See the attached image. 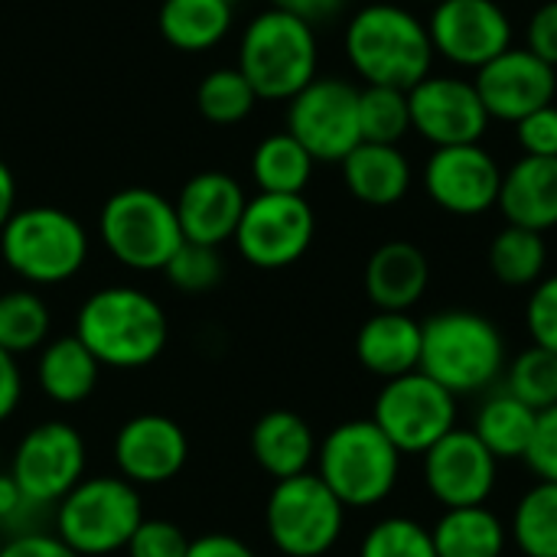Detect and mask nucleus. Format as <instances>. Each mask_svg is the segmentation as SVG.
<instances>
[{"instance_id":"f257e3e1","label":"nucleus","mask_w":557,"mask_h":557,"mask_svg":"<svg viewBox=\"0 0 557 557\" xmlns=\"http://www.w3.org/2000/svg\"><path fill=\"white\" fill-rule=\"evenodd\" d=\"M75 336L108 369H144L170 339L163 307L137 287H101L75 313Z\"/></svg>"},{"instance_id":"f03ea898","label":"nucleus","mask_w":557,"mask_h":557,"mask_svg":"<svg viewBox=\"0 0 557 557\" xmlns=\"http://www.w3.org/2000/svg\"><path fill=\"white\" fill-rule=\"evenodd\" d=\"M450 395H480L506 375L499 326L473 310H444L421 323V366Z\"/></svg>"},{"instance_id":"7ed1b4c3","label":"nucleus","mask_w":557,"mask_h":557,"mask_svg":"<svg viewBox=\"0 0 557 557\" xmlns=\"http://www.w3.org/2000/svg\"><path fill=\"white\" fill-rule=\"evenodd\" d=\"M346 55L369 85L408 91L431 75L434 46L428 26L405 7L369 3L346 29Z\"/></svg>"},{"instance_id":"20e7f679","label":"nucleus","mask_w":557,"mask_h":557,"mask_svg":"<svg viewBox=\"0 0 557 557\" xmlns=\"http://www.w3.org/2000/svg\"><path fill=\"white\" fill-rule=\"evenodd\" d=\"M317 476L346 509H372L395 493L401 454L372 418L343 421L317 447Z\"/></svg>"},{"instance_id":"39448f33","label":"nucleus","mask_w":557,"mask_h":557,"mask_svg":"<svg viewBox=\"0 0 557 557\" xmlns=\"http://www.w3.org/2000/svg\"><path fill=\"white\" fill-rule=\"evenodd\" d=\"M140 522V493L121 476H85L52 509V535L62 539L78 557L124 552Z\"/></svg>"},{"instance_id":"423d86ee","label":"nucleus","mask_w":557,"mask_h":557,"mask_svg":"<svg viewBox=\"0 0 557 557\" xmlns=\"http://www.w3.org/2000/svg\"><path fill=\"white\" fill-rule=\"evenodd\" d=\"M238 69L258 98L290 101L317 78L313 26L274 7L258 13L242 36Z\"/></svg>"},{"instance_id":"0eeeda50","label":"nucleus","mask_w":557,"mask_h":557,"mask_svg":"<svg viewBox=\"0 0 557 557\" xmlns=\"http://www.w3.org/2000/svg\"><path fill=\"white\" fill-rule=\"evenodd\" d=\"M7 268L26 284H65L88 258V235L75 215L55 206L16 209L0 232Z\"/></svg>"},{"instance_id":"6e6552de","label":"nucleus","mask_w":557,"mask_h":557,"mask_svg":"<svg viewBox=\"0 0 557 557\" xmlns=\"http://www.w3.org/2000/svg\"><path fill=\"white\" fill-rule=\"evenodd\" d=\"M98 228L111 258L131 271H163L183 245L173 202L144 186L114 193L101 209Z\"/></svg>"},{"instance_id":"1a4fd4ad","label":"nucleus","mask_w":557,"mask_h":557,"mask_svg":"<svg viewBox=\"0 0 557 557\" xmlns=\"http://www.w3.org/2000/svg\"><path fill=\"white\" fill-rule=\"evenodd\" d=\"M343 525L346 506L317 473L277 480L264 506L268 539L284 557L330 555L343 535Z\"/></svg>"},{"instance_id":"9d476101","label":"nucleus","mask_w":557,"mask_h":557,"mask_svg":"<svg viewBox=\"0 0 557 557\" xmlns=\"http://www.w3.org/2000/svg\"><path fill=\"white\" fill-rule=\"evenodd\" d=\"M372 421L398 447L401 457L428 454L444 434L457 428V395H450L424 372H408L388 379L379 388Z\"/></svg>"},{"instance_id":"9b49d317","label":"nucleus","mask_w":557,"mask_h":557,"mask_svg":"<svg viewBox=\"0 0 557 557\" xmlns=\"http://www.w3.org/2000/svg\"><path fill=\"white\" fill-rule=\"evenodd\" d=\"M85 463L82 434L69 421H42L20 437L7 473L33 503L55 509L85 480Z\"/></svg>"},{"instance_id":"f8f14e48","label":"nucleus","mask_w":557,"mask_h":557,"mask_svg":"<svg viewBox=\"0 0 557 557\" xmlns=\"http://www.w3.org/2000/svg\"><path fill=\"white\" fill-rule=\"evenodd\" d=\"M317 215L304 196L258 193L245 202L242 222L235 228V245L242 258L261 271H281L307 255L313 245Z\"/></svg>"},{"instance_id":"ddd939ff","label":"nucleus","mask_w":557,"mask_h":557,"mask_svg":"<svg viewBox=\"0 0 557 557\" xmlns=\"http://www.w3.org/2000/svg\"><path fill=\"white\" fill-rule=\"evenodd\" d=\"M287 134L304 144L313 160L343 163L359 144V88L343 78H313L290 98Z\"/></svg>"},{"instance_id":"4468645a","label":"nucleus","mask_w":557,"mask_h":557,"mask_svg":"<svg viewBox=\"0 0 557 557\" xmlns=\"http://www.w3.org/2000/svg\"><path fill=\"white\" fill-rule=\"evenodd\" d=\"M424 457V486L444 509L486 506L496 480L499 460L486 450V444L470 428H454L444 434Z\"/></svg>"},{"instance_id":"2eb2a0df","label":"nucleus","mask_w":557,"mask_h":557,"mask_svg":"<svg viewBox=\"0 0 557 557\" xmlns=\"http://www.w3.org/2000/svg\"><path fill=\"white\" fill-rule=\"evenodd\" d=\"M411 127L437 147L480 144L490 127V111L473 82L450 75H428L408 88Z\"/></svg>"},{"instance_id":"dca6fc26","label":"nucleus","mask_w":557,"mask_h":557,"mask_svg":"<svg viewBox=\"0 0 557 557\" xmlns=\"http://www.w3.org/2000/svg\"><path fill=\"white\" fill-rule=\"evenodd\" d=\"M428 33L431 46L463 69H483L512 42V23L496 0H441Z\"/></svg>"},{"instance_id":"f3484780","label":"nucleus","mask_w":557,"mask_h":557,"mask_svg":"<svg viewBox=\"0 0 557 557\" xmlns=\"http://www.w3.org/2000/svg\"><path fill=\"white\" fill-rule=\"evenodd\" d=\"M503 170L480 144L437 147L424 166L428 196L450 215H483L499 202Z\"/></svg>"},{"instance_id":"a211bd4d","label":"nucleus","mask_w":557,"mask_h":557,"mask_svg":"<svg viewBox=\"0 0 557 557\" xmlns=\"http://www.w3.org/2000/svg\"><path fill=\"white\" fill-rule=\"evenodd\" d=\"M186 460V431L166 414H137L114 434L117 476L131 486H163L183 473Z\"/></svg>"},{"instance_id":"6ab92c4d","label":"nucleus","mask_w":557,"mask_h":557,"mask_svg":"<svg viewBox=\"0 0 557 557\" xmlns=\"http://www.w3.org/2000/svg\"><path fill=\"white\" fill-rule=\"evenodd\" d=\"M476 91L490 117L522 121L532 111L555 101V65L539 59L532 49H506L483 69H476Z\"/></svg>"},{"instance_id":"aec40b11","label":"nucleus","mask_w":557,"mask_h":557,"mask_svg":"<svg viewBox=\"0 0 557 557\" xmlns=\"http://www.w3.org/2000/svg\"><path fill=\"white\" fill-rule=\"evenodd\" d=\"M245 202L248 199H245L242 186L228 173L206 170V173H196L193 180H186L173 209H176L186 242L219 248L228 238H235Z\"/></svg>"},{"instance_id":"412c9836","label":"nucleus","mask_w":557,"mask_h":557,"mask_svg":"<svg viewBox=\"0 0 557 557\" xmlns=\"http://www.w3.org/2000/svg\"><path fill=\"white\" fill-rule=\"evenodd\" d=\"M431 284L428 255L411 242H385L366 264V297L375 310L408 313Z\"/></svg>"},{"instance_id":"4be33fe9","label":"nucleus","mask_w":557,"mask_h":557,"mask_svg":"<svg viewBox=\"0 0 557 557\" xmlns=\"http://www.w3.org/2000/svg\"><path fill=\"white\" fill-rule=\"evenodd\" d=\"M356 359L382 382L418 372L421 366V323L411 313L375 310L356 333Z\"/></svg>"},{"instance_id":"5701e85b","label":"nucleus","mask_w":557,"mask_h":557,"mask_svg":"<svg viewBox=\"0 0 557 557\" xmlns=\"http://www.w3.org/2000/svg\"><path fill=\"white\" fill-rule=\"evenodd\" d=\"M509 225L548 232L557 225V157H522L503 173L499 202Z\"/></svg>"},{"instance_id":"b1692460","label":"nucleus","mask_w":557,"mask_h":557,"mask_svg":"<svg viewBox=\"0 0 557 557\" xmlns=\"http://www.w3.org/2000/svg\"><path fill=\"white\" fill-rule=\"evenodd\" d=\"M317 447L313 428L297 411H268L251 428V457L274 480L310 473L317 463Z\"/></svg>"},{"instance_id":"393cba45","label":"nucleus","mask_w":557,"mask_h":557,"mask_svg":"<svg viewBox=\"0 0 557 557\" xmlns=\"http://www.w3.org/2000/svg\"><path fill=\"white\" fill-rule=\"evenodd\" d=\"M98 375H101V362L85 349V343L75 333L49 339L39 349L36 382L52 405L72 408L88 401L91 392L98 388Z\"/></svg>"},{"instance_id":"a878e982","label":"nucleus","mask_w":557,"mask_h":557,"mask_svg":"<svg viewBox=\"0 0 557 557\" xmlns=\"http://www.w3.org/2000/svg\"><path fill=\"white\" fill-rule=\"evenodd\" d=\"M349 193L366 206H395L411 189V163L398 144H359L343 160Z\"/></svg>"},{"instance_id":"bb28decb","label":"nucleus","mask_w":557,"mask_h":557,"mask_svg":"<svg viewBox=\"0 0 557 557\" xmlns=\"http://www.w3.org/2000/svg\"><path fill=\"white\" fill-rule=\"evenodd\" d=\"M437 557H503L509 532L503 519L486 506L444 509L431 529Z\"/></svg>"},{"instance_id":"cd10ccee","label":"nucleus","mask_w":557,"mask_h":557,"mask_svg":"<svg viewBox=\"0 0 557 557\" xmlns=\"http://www.w3.org/2000/svg\"><path fill=\"white\" fill-rule=\"evenodd\" d=\"M535 424L539 411H532L509 392H496L480 405L470 431L486 444L496 460H525L535 437Z\"/></svg>"},{"instance_id":"c85d7f7f","label":"nucleus","mask_w":557,"mask_h":557,"mask_svg":"<svg viewBox=\"0 0 557 557\" xmlns=\"http://www.w3.org/2000/svg\"><path fill=\"white\" fill-rule=\"evenodd\" d=\"M157 26L173 49L202 52L212 49L232 26L228 0H163Z\"/></svg>"},{"instance_id":"c756f323","label":"nucleus","mask_w":557,"mask_h":557,"mask_svg":"<svg viewBox=\"0 0 557 557\" xmlns=\"http://www.w3.org/2000/svg\"><path fill=\"white\" fill-rule=\"evenodd\" d=\"M313 157L304 150L297 137L271 134L255 147L251 157V176L261 186V193H284V196H304L310 173H313Z\"/></svg>"},{"instance_id":"7c9ffc66","label":"nucleus","mask_w":557,"mask_h":557,"mask_svg":"<svg viewBox=\"0 0 557 557\" xmlns=\"http://www.w3.org/2000/svg\"><path fill=\"white\" fill-rule=\"evenodd\" d=\"M490 268L506 287H535L548 268V245L542 232L506 225L490 245Z\"/></svg>"},{"instance_id":"2f4dec72","label":"nucleus","mask_w":557,"mask_h":557,"mask_svg":"<svg viewBox=\"0 0 557 557\" xmlns=\"http://www.w3.org/2000/svg\"><path fill=\"white\" fill-rule=\"evenodd\" d=\"M509 539L522 557H557V483H535L512 512Z\"/></svg>"},{"instance_id":"473e14b6","label":"nucleus","mask_w":557,"mask_h":557,"mask_svg":"<svg viewBox=\"0 0 557 557\" xmlns=\"http://www.w3.org/2000/svg\"><path fill=\"white\" fill-rule=\"evenodd\" d=\"M52 313L36 290H7L0 294V349L10 356L36 352L49 343Z\"/></svg>"},{"instance_id":"72a5a7b5","label":"nucleus","mask_w":557,"mask_h":557,"mask_svg":"<svg viewBox=\"0 0 557 557\" xmlns=\"http://www.w3.org/2000/svg\"><path fill=\"white\" fill-rule=\"evenodd\" d=\"M408 131V91L388 85H369L359 91V134L366 144H398Z\"/></svg>"},{"instance_id":"f704fd0d","label":"nucleus","mask_w":557,"mask_h":557,"mask_svg":"<svg viewBox=\"0 0 557 557\" xmlns=\"http://www.w3.org/2000/svg\"><path fill=\"white\" fill-rule=\"evenodd\" d=\"M506 392L516 395L519 401H525L532 411H548L557 405V356L542 349V346H529L522 349L509 366H506Z\"/></svg>"},{"instance_id":"c9c22d12","label":"nucleus","mask_w":557,"mask_h":557,"mask_svg":"<svg viewBox=\"0 0 557 557\" xmlns=\"http://www.w3.org/2000/svg\"><path fill=\"white\" fill-rule=\"evenodd\" d=\"M258 95L242 69H215L196 88V108L212 124H238L251 114Z\"/></svg>"},{"instance_id":"e433bc0d","label":"nucleus","mask_w":557,"mask_h":557,"mask_svg":"<svg viewBox=\"0 0 557 557\" xmlns=\"http://www.w3.org/2000/svg\"><path fill=\"white\" fill-rule=\"evenodd\" d=\"M359 557H437V552L431 529L405 516H388L366 532Z\"/></svg>"},{"instance_id":"4c0bfd02","label":"nucleus","mask_w":557,"mask_h":557,"mask_svg":"<svg viewBox=\"0 0 557 557\" xmlns=\"http://www.w3.org/2000/svg\"><path fill=\"white\" fill-rule=\"evenodd\" d=\"M166 281L183 290V294H206L212 290L222 274H225V264H222V255L219 248H209V245H196V242H186L173 251V258L166 261L163 268Z\"/></svg>"},{"instance_id":"58836bf2","label":"nucleus","mask_w":557,"mask_h":557,"mask_svg":"<svg viewBox=\"0 0 557 557\" xmlns=\"http://www.w3.org/2000/svg\"><path fill=\"white\" fill-rule=\"evenodd\" d=\"M46 516L52 519V509L33 503L20 486L16 480L0 470V529L7 539H16V535H29V532H46L42 522Z\"/></svg>"},{"instance_id":"ea45409f","label":"nucleus","mask_w":557,"mask_h":557,"mask_svg":"<svg viewBox=\"0 0 557 557\" xmlns=\"http://www.w3.org/2000/svg\"><path fill=\"white\" fill-rule=\"evenodd\" d=\"M189 542L193 539H186V532L176 522L144 519L124 552H127V557H186L189 555Z\"/></svg>"},{"instance_id":"a19ab883","label":"nucleus","mask_w":557,"mask_h":557,"mask_svg":"<svg viewBox=\"0 0 557 557\" xmlns=\"http://www.w3.org/2000/svg\"><path fill=\"white\" fill-rule=\"evenodd\" d=\"M525 330L535 346L557 356V274L542 277L525 304Z\"/></svg>"},{"instance_id":"79ce46f5","label":"nucleus","mask_w":557,"mask_h":557,"mask_svg":"<svg viewBox=\"0 0 557 557\" xmlns=\"http://www.w3.org/2000/svg\"><path fill=\"white\" fill-rule=\"evenodd\" d=\"M525 463L542 483H557V405L539 414L532 447L525 454Z\"/></svg>"},{"instance_id":"37998d69","label":"nucleus","mask_w":557,"mask_h":557,"mask_svg":"<svg viewBox=\"0 0 557 557\" xmlns=\"http://www.w3.org/2000/svg\"><path fill=\"white\" fill-rule=\"evenodd\" d=\"M519 144L529 157H557V108L545 104L519 121Z\"/></svg>"},{"instance_id":"c03bdc74","label":"nucleus","mask_w":557,"mask_h":557,"mask_svg":"<svg viewBox=\"0 0 557 557\" xmlns=\"http://www.w3.org/2000/svg\"><path fill=\"white\" fill-rule=\"evenodd\" d=\"M529 49L545 59L548 65H557V0L542 3L529 20Z\"/></svg>"},{"instance_id":"a18cd8bd","label":"nucleus","mask_w":557,"mask_h":557,"mask_svg":"<svg viewBox=\"0 0 557 557\" xmlns=\"http://www.w3.org/2000/svg\"><path fill=\"white\" fill-rule=\"evenodd\" d=\"M0 557H78L62 539H55L52 532H29V535H16L7 539Z\"/></svg>"},{"instance_id":"49530a36","label":"nucleus","mask_w":557,"mask_h":557,"mask_svg":"<svg viewBox=\"0 0 557 557\" xmlns=\"http://www.w3.org/2000/svg\"><path fill=\"white\" fill-rule=\"evenodd\" d=\"M20 398H23L20 362H16V356H10L7 349H0V424L20 408Z\"/></svg>"},{"instance_id":"de8ad7c7","label":"nucleus","mask_w":557,"mask_h":557,"mask_svg":"<svg viewBox=\"0 0 557 557\" xmlns=\"http://www.w3.org/2000/svg\"><path fill=\"white\" fill-rule=\"evenodd\" d=\"M271 7L281 10V13H290V16H297V20H304L310 26H317V23L333 20L346 7V0H271Z\"/></svg>"},{"instance_id":"09e8293b","label":"nucleus","mask_w":557,"mask_h":557,"mask_svg":"<svg viewBox=\"0 0 557 557\" xmlns=\"http://www.w3.org/2000/svg\"><path fill=\"white\" fill-rule=\"evenodd\" d=\"M186 557H258L242 539L225 535V532H209L202 539L189 542V555Z\"/></svg>"},{"instance_id":"8fccbe9b","label":"nucleus","mask_w":557,"mask_h":557,"mask_svg":"<svg viewBox=\"0 0 557 557\" xmlns=\"http://www.w3.org/2000/svg\"><path fill=\"white\" fill-rule=\"evenodd\" d=\"M13 212H16V180H13L10 166L0 160V232L10 222Z\"/></svg>"},{"instance_id":"3c124183","label":"nucleus","mask_w":557,"mask_h":557,"mask_svg":"<svg viewBox=\"0 0 557 557\" xmlns=\"http://www.w3.org/2000/svg\"><path fill=\"white\" fill-rule=\"evenodd\" d=\"M3 545H7V535H3V529H0V552H3Z\"/></svg>"},{"instance_id":"603ef678","label":"nucleus","mask_w":557,"mask_h":557,"mask_svg":"<svg viewBox=\"0 0 557 557\" xmlns=\"http://www.w3.org/2000/svg\"><path fill=\"white\" fill-rule=\"evenodd\" d=\"M0 470H3V450H0Z\"/></svg>"},{"instance_id":"864d4df0","label":"nucleus","mask_w":557,"mask_h":557,"mask_svg":"<svg viewBox=\"0 0 557 557\" xmlns=\"http://www.w3.org/2000/svg\"><path fill=\"white\" fill-rule=\"evenodd\" d=\"M431 3H441V0H431Z\"/></svg>"},{"instance_id":"5fc2aeb1","label":"nucleus","mask_w":557,"mask_h":557,"mask_svg":"<svg viewBox=\"0 0 557 557\" xmlns=\"http://www.w3.org/2000/svg\"><path fill=\"white\" fill-rule=\"evenodd\" d=\"M228 3H238V0H228Z\"/></svg>"}]
</instances>
